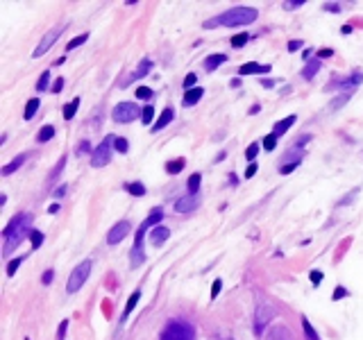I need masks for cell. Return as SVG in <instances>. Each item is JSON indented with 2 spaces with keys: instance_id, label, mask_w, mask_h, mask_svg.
<instances>
[{
  "instance_id": "obj_48",
  "label": "cell",
  "mask_w": 363,
  "mask_h": 340,
  "mask_svg": "<svg viewBox=\"0 0 363 340\" xmlns=\"http://www.w3.org/2000/svg\"><path fill=\"white\" fill-rule=\"evenodd\" d=\"M66 329H68V320H61L59 329H57V338H59V340H64V336H66Z\"/></svg>"
},
{
  "instance_id": "obj_45",
  "label": "cell",
  "mask_w": 363,
  "mask_h": 340,
  "mask_svg": "<svg viewBox=\"0 0 363 340\" xmlns=\"http://www.w3.org/2000/svg\"><path fill=\"white\" fill-rule=\"evenodd\" d=\"M347 295H350V292H347V288H343V286H338V288H336L334 290V295H331V300H340V297H347Z\"/></svg>"
},
{
  "instance_id": "obj_17",
  "label": "cell",
  "mask_w": 363,
  "mask_h": 340,
  "mask_svg": "<svg viewBox=\"0 0 363 340\" xmlns=\"http://www.w3.org/2000/svg\"><path fill=\"white\" fill-rule=\"evenodd\" d=\"M227 61V55H223V52H216V55H209L207 59H204V68L207 71H216L220 64H225Z\"/></svg>"
},
{
  "instance_id": "obj_53",
  "label": "cell",
  "mask_w": 363,
  "mask_h": 340,
  "mask_svg": "<svg viewBox=\"0 0 363 340\" xmlns=\"http://www.w3.org/2000/svg\"><path fill=\"white\" fill-rule=\"evenodd\" d=\"M356 193H359V188H354V191L350 193V197H345V200H340V202H338V207H343V204H350V202H352V200H354V197H356Z\"/></svg>"
},
{
  "instance_id": "obj_3",
  "label": "cell",
  "mask_w": 363,
  "mask_h": 340,
  "mask_svg": "<svg viewBox=\"0 0 363 340\" xmlns=\"http://www.w3.org/2000/svg\"><path fill=\"white\" fill-rule=\"evenodd\" d=\"M91 259L82 261L80 265H75L71 272V277H68V284H66V290L68 292H77L84 286V281L89 279V275H91Z\"/></svg>"
},
{
  "instance_id": "obj_25",
  "label": "cell",
  "mask_w": 363,
  "mask_h": 340,
  "mask_svg": "<svg viewBox=\"0 0 363 340\" xmlns=\"http://www.w3.org/2000/svg\"><path fill=\"white\" fill-rule=\"evenodd\" d=\"M125 191H127L130 195H134V197L145 195V186L141 184V182H130V184H125Z\"/></svg>"
},
{
  "instance_id": "obj_60",
  "label": "cell",
  "mask_w": 363,
  "mask_h": 340,
  "mask_svg": "<svg viewBox=\"0 0 363 340\" xmlns=\"http://www.w3.org/2000/svg\"><path fill=\"white\" fill-rule=\"evenodd\" d=\"M57 211H59V204H50L48 207V213H57Z\"/></svg>"
},
{
  "instance_id": "obj_27",
  "label": "cell",
  "mask_w": 363,
  "mask_h": 340,
  "mask_svg": "<svg viewBox=\"0 0 363 340\" xmlns=\"http://www.w3.org/2000/svg\"><path fill=\"white\" fill-rule=\"evenodd\" d=\"M55 139V127L52 125H44V127L39 129V134H36V141H41V143H46V141Z\"/></svg>"
},
{
  "instance_id": "obj_64",
  "label": "cell",
  "mask_w": 363,
  "mask_h": 340,
  "mask_svg": "<svg viewBox=\"0 0 363 340\" xmlns=\"http://www.w3.org/2000/svg\"><path fill=\"white\" fill-rule=\"evenodd\" d=\"M25 340H30V338H25Z\"/></svg>"
},
{
  "instance_id": "obj_62",
  "label": "cell",
  "mask_w": 363,
  "mask_h": 340,
  "mask_svg": "<svg viewBox=\"0 0 363 340\" xmlns=\"http://www.w3.org/2000/svg\"><path fill=\"white\" fill-rule=\"evenodd\" d=\"M302 57L309 61V57H311V48H307V50H304V52H302Z\"/></svg>"
},
{
  "instance_id": "obj_40",
  "label": "cell",
  "mask_w": 363,
  "mask_h": 340,
  "mask_svg": "<svg viewBox=\"0 0 363 340\" xmlns=\"http://www.w3.org/2000/svg\"><path fill=\"white\" fill-rule=\"evenodd\" d=\"M350 96H352V93H343V96H338V98H336V100L334 102H331V111H334V109H338V107H343V104L347 102V100H350Z\"/></svg>"
},
{
  "instance_id": "obj_50",
  "label": "cell",
  "mask_w": 363,
  "mask_h": 340,
  "mask_svg": "<svg viewBox=\"0 0 363 340\" xmlns=\"http://www.w3.org/2000/svg\"><path fill=\"white\" fill-rule=\"evenodd\" d=\"M325 9L331 12V14H338L340 12V5L338 3H325Z\"/></svg>"
},
{
  "instance_id": "obj_20",
  "label": "cell",
  "mask_w": 363,
  "mask_h": 340,
  "mask_svg": "<svg viewBox=\"0 0 363 340\" xmlns=\"http://www.w3.org/2000/svg\"><path fill=\"white\" fill-rule=\"evenodd\" d=\"M295 120H297L295 116H286L284 120H280V123L275 125V129H272V134H275V136H282V134H286L288 129H291V125L295 123Z\"/></svg>"
},
{
  "instance_id": "obj_10",
  "label": "cell",
  "mask_w": 363,
  "mask_h": 340,
  "mask_svg": "<svg viewBox=\"0 0 363 340\" xmlns=\"http://www.w3.org/2000/svg\"><path fill=\"white\" fill-rule=\"evenodd\" d=\"M61 32H64V30H61V28H52V30H48V32H46V36H44V39H41V43L36 46V50L32 52V57H34V59H36V57H41V55H46V52L50 50V46L55 43V41L61 36Z\"/></svg>"
},
{
  "instance_id": "obj_2",
  "label": "cell",
  "mask_w": 363,
  "mask_h": 340,
  "mask_svg": "<svg viewBox=\"0 0 363 340\" xmlns=\"http://www.w3.org/2000/svg\"><path fill=\"white\" fill-rule=\"evenodd\" d=\"M161 340H196V329L186 320H170L161 331Z\"/></svg>"
},
{
  "instance_id": "obj_1",
  "label": "cell",
  "mask_w": 363,
  "mask_h": 340,
  "mask_svg": "<svg viewBox=\"0 0 363 340\" xmlns=\"http://www.w3.org/2000/svg\"><path fill=\"white\" fill-rule=\"evenodd\" d=\"M259 12L252 7H234V9H227L223 12L220 16H216L213 20H207V28L211 25H227V28H236V25H250L254 23Z\"/></svg>"
},
{
  "instance_id": "obj_12",
  "label": "cell",
  "mask_w": 363,
  "mask_h": 340,
  "mask_svg": "<svg viewBox=\"0 0 363 340\" xmlns=\"http://www.w3.org/2000/svg\"><path fill=\"white\" fill-rule=\"evenodd\" d=\"M130 229H132V227H130V222H127V220L116 222L114 227L109 229V234H107V243H109V245H118L120 240H123V238L130 234Z\"/></svg>"
},
{
  "instance_id": "obj_46",
  "label": "cell",
  "mask_w": 363,
  "mask_h": 340,
  "mask_svg": "<svg viewBox=\"0 0 363 340\" xmlns=\"http://www.w3.org/2000/svg\"><path fill=\"white\" fill-rule=\"evenodd\" d=\"M223 290V281L220 279H216L213 281V286H211V300H216V297H218V292Z\"/></svg>"
},
{
  "instance_id": "obj_59",
  "label": "cell",
  "mask_w": 363,
  "mask_h": 340,
  "mask_svg": "<svg viewBox=\"0 0 363 340\" xmlns=\"http://www.w3.org/2000/svg\"><path fill=\"white\" fill-rule=\"evenodd\" d=\"M309 139H311V136H300V141H297V148H302V145H304V143H307V141H309Z\"/></svg>"
},
{
  "instance_id": "obj_6",
  "label": "cell",
  "mask_w": 363,
  "mask_h": 340,
  "mask_svg": "<svg viewBox=\"0 0 363 340\" xmlns=\"http://www.w3.org/2000/svg\"><path fill=\"white\" fill-rule=\"evenodd\" d=\"M139 107L134 102H118L112 111V118L116 123H132V120L139 118Z\"/></svg>"
},
{
  "instance_id": "obj_38",
  "label": "cell",
  "mask_w": 363,
  "mask_h": 340,
  "mask_svg": "<svg viewBox=\"0 0 363 340\" xmlns=\"http://www.w3.org/2000/svg\"><path fill=\"white\" fill-rule=\"evenodd\" d=\"M257 154H259V143H250L248 150H245V159H248V161H254Z\"/></svg>"
},
{
  "instance_id": "obj_49",
  "label": "cell",
  "mask_w": 363,
  "mask_h": 340,
  "mask_svg": "<svg viewBox=\"0 0 363 340\" xmlns=\"http://www.w3.org/2000/svg\"><path fill=\"white\" fill-rule=\"evenodd\" d=\"M302 5H304V0H291V3H284V9H297Z\"/></svg>"
},
{
  "instance_id": "obj_54",
  "label": "cell",
  "mask_w": 363,
  "mask_h": 340,
  "mask_svg": "<svg viewBox=\"0 0 363 340\" xmlns=\"http://www.w3.org/2000/svg\"><path fill=\"white\" fill-rule=\"evenodd\" d=\"M52 277H55V272H52V270H48V272H44V279H41V281H44V284L48 286L50 281H52Z\"/></svg>"
},
{
  "instance_id": "obj_14",
  "label": "cell",
  "mask_w": 363,
  "mask_h": 340,
  "mask_svg": "<svg viewBox=\"0 0 363 340\" xmlns=\"http://www.w3.org/2000/svg\"><path fill=\"white\" fill-rule=\"evenodd\" d=\"M266 340H295V338H293V333L288 331L286 327L277 324V327H272L270 331H268V338Z\"/></svg>"
},
{
  "instance_id": "obj_57",
  "label": "cell",
  "mask_w": 363,
  "mask_h": 340,
  "mask_svg": "<svg viewBox=\"0 0 363 340\" xmlns=\"http://www.w3.org/2000/svg\"><path fill=\"white\" fill-rule=\"evenodd\" d=\"M275 84H277L275 80H261V86L264 88H275Z\"/></svg>"
},
{
  "instance_id": "obj_23",
  "label": "cell",
  "mask_w": 363,
  "mask_h": 340,
  "mask_svg": "<svg viewBox=\"0 0 363 340\" xmlns=\"http://www.w3.org/2000/svg\"><path fill=\"white\" fill-rule=\"evenodd\" d=\"M318 71H320V59H311V61H309V66L302 71V77H304V80H313Z\"/></svg>"
},
{
  "instance_id": "obj_11",
  "label": "cell",
  "mask_w": 363,
  "mask_h": 340,
  "mask_svg": "<svg viewBox=\"0 0 363 340\" xmlns=\"http://www.w3.org/2000/svg\"><path fill=\"white\" fill-rule=\"evenodd\" d=\"M200 202H202L200 193H188V195H184V197H180V200L175 202V211H180V213L196 211V209L200 207Z\"/></svg>"
},
{
  "instance_id": "obj_9",
  "label": "cell",
  "mask_w": 363,
  "mask_h": 340,
  "mask_svg": "<svg viewBox=\"0 0 363 340\" xmlns=\"http://www.w3.org/2000/svg\"><path fill=\"white\" fill-rule=\"evenodd\" d=\"M30 222H32V216H30V213H18V216H14L12 220H9L7 227L3 229V236L9 238L12 234L23 232V229H30Z\"/></svg>"
},
{
  "instance_id": "obj_55",
  "label": "cell",
  "mask_w": 363,
  "mask_h": 340,
  "mask_svg": "<svg viewBox=\"0 0 363 340\" xmlns=\"http://www.w3.org/2000/svg\"><path fill=\"white\" fill-rule=\"evenodd\" d=\"M331 55H334V50H331V48H323V50L318 52L320 59H325V57H331Z\"/></svg>"
},
{
  "instance_id": "obj_37",
  "label": "cell",
  "mask_w": 363,
  "mask_h": 340,
  "mask_svg": "<svg viewBox=\"0 0 363 340\" xmlns=\"http://www.w3.org/2000/svg\"><path fill=\"white\" fill-rule=\"evenodd\" d=\"M264 148L268 150V152H272V150L277 148V136L275 134H268L266 139H264Z\"/></svg>"
},
{
  "instance_id": "obj_31",
  "label": "cell",
  "mask_w": 363,
  "mask_h": 340,
  "mask_svg": "<svg viewBox=\"0 0 363 340\" xmlns=\"http://www.w3.org/2000/svg\"><path fill=\"white\" fill-rule=\"evenodd\" d=\"M248 41H250V34L248 32H241V34H236L234 39H231V46H234V48H243Z\"/></svg>"
},
{
  "instance_id": "obj_35",
  "label": "cell",
  "mask_w": 363,
  "mask_h": 340,
  "mask_svg": "<svg viewBox=\"0 0 363 340\" xmlns=\"http://www.w3.org/2000/svg\"><path fill=\"white\" fill-rule=\"evenodd\" d=\"M87 39H89V34H80V36H75V39H71V41H68L66 50H73V48H77V46L87 43Z\"/></svg>"
},
{
  "instance_id": "obj_56",
  "label": "cell",
  "mask_w": 363,
  "mask_h": 340,
  "mask_svg": "<svg viewBox=\"0 0 363 340\" xmlns=\"http://www.w3.org/2000/svg\"><path fill=\"white\" fill-rule=\"evenodd\" d=\"M257 175V164H250L248 170H245V177H254Z\"/></svg>"
},
{
  "instance_id": "obj_43",
  "label": "cell",
  "mask_w": 363,
  "mask_h": 340,
  "mask_svg": "<svg viewBox=\"0 0 363 340\" xmlns=\"http://www.w3.org/2000/svg\"><path fill=\"white\" fill-rule=\"evenodd\" d=\"M30 240H32V245H34V247H41V245H44V234H41V232H36V229H34V232H32V236H30Z\"/></svg>"
},
{
  "instance_id": "obj_21",
  "label": "cell",
  "mask_w": 363,
  "mask_h": 340,
  "mask_svg": "<svg viewBox=\"0 0 363 340\" xmlns=\"http://www.w3.org/2000/svg\"><path fill=\"white\" fill-rule=\"evenodd\" d=\"M150 71H152V61H150V59H143V61H141V64H139V68H136V71H134V75L130 77V80H141V77H143V75H148Z\"/></svg>"
},
{
  "instance_id": "obj_61",
  "label": "cell",
  "mask_w": 363,
  "mask_h": 340,
  "mask_svg": "<svg viewBox=\"0 0 363 340\" xmlns=\"http://www.w3.org/2000/svg\"><path fill=\"white\" fill-rule=\"evenodd\" d=\"M340 32H343V34H352V25H343V28H340Z\"/></svg>"
},
{
  "instance_id": "obj_16",
  "label": "cell",
  "mask_w": 363,
  "mask_h": 340,
  "mask_svg": "<svg viewBox=\"0 0 363 340\" xmlns=\"http://www.w3.org/2000/svg\"><path fill=\"white\" fill-rule=\"evenodd\" d=\"M202 96H204V88L202 86H196V88H191V91L184 93L182 102L186 104V107H193L196 102H200V98H202Z\"/></svg>"
},
{
  "instance_id": "obj_36",
  "label": "cell",
  "mask_w": 363,
  "mask_h": 340,
  "mask_svg": "<svg viewBox=\"0 0 363 340\" xmlns=\"http://www.w3.org/2000/svg\"><path fill=\"white\" fill-rule=\"evenodd\" d=\"M20 263H23V256H18V259L9 261V265H7V277H14V275H16V270H18Z\"/></svg>"
},
{
  "instance_id": "obj_44",
  "label": "cell",
  "mask_w": 363,
  "mask_h": 340,
  "mask_svg": "<svg viewBox=\"0 0 363 340\" xmlns=\"http://www.w3.org/2000/svg\"><path fill=\"white\" fill-rule=\"evenodd\" d=\"M64 166H66V156H61V159H59V164H57V168L50 172V177H52V179H55V177H59V172L64 170Z\"/></svg>"
},
{
  "instance_id": "obj_63",
  "label": "cell",
  "mask_w": 363,
  "mask_h": 340,
  "mask_svg": "<svg viewBox=\"0 0 363 340\" xmlns=\"http://www.w3.org/2000/svg\"><path fill=\"white\" fill-rule=\"evenodd\" d=\"M211 340H231V338H211Z\"/></svg>"
},
{
  "instance_id": "obj_42",
  "label": "cell",
  "mask_w": 363,
  "mask_h": 340,
  "mask_svg": "<svg viewBox=\"0 0 363 340\" xmlns=\"http://www.w3.org/2000/svg\"><path fill=\"white\" fill-rule=\"evenodd\" d=\"M141 261H145V254L141 252V247H134V250H132V263L139 265Z\"/></svg>"
},
{
  "instance_id": "obj_18",
  "label": "cell",
  "mask_w": 363,
  "mask_h": 340,
  "mask_svg": "<svg viewBox=\"0 0 363 340\" xmlns=\"http://www.w3.org/2000/svg\"><path fill=\"white\" fill-rule=\"evenodd\" d=\"M173 120V109L170 107H166L164 111H161V116H159V120H157L155 125H152V132H159V129H164L168 123Z\"/></svg>"
},
{
  "instance_id": "obj_47",
  "label": "cell",
  "mask_w": 363,
  "mask_h": 340,
  "mask_svg": "<svg viewBox=\"0 0 363 340\" xmlns=\"http://www.w3.org/2000/svg\"><path fill=\"white\" fill-rule=\"evenodd\" d=\"M309 277H311V284L313 286H318L320 281H323V272H320V270H311V275H309Z\"/></svg>"
},
{
  "instance_id": "obj_34",
  "label": "cell",
  "mask_w": 363,
  "mask_h": 340,
  "mask_svg": "<svg viewBox=\"0 0 363 340\" xmlns=\"http://www.w3.org/2000/svg\"><path fill=\"white\" fill-rule=\"evenodd\" d=\"M114 148L118 150V152H127V150H130V143H127V139H123V136H116V141H114Z\"/></svg>"
},
{
  "instance_id": "obj_26",
  "label": "cell",
  "mask_w": 363,
  "mask_h": 340,
  "mask_svg": "<svg viewBox=\"0 0 363 340\" xmlns=\"http://www.w3.org/2000/svg\"><path fill=\"white\" fill-rule=\"evenodd\" d=\"M141 300V292L139 290H134L132 295H130V300H127V306H125V311H123V320H127L130 318V313L134 311V306H136V302Z\"/></svg>"
},
{
  "instance_id": "obj_52",
  "label": "cell",
  "mask_w": 363,
  "mask_h": 340,
  "mask_svg": "<svg viewBox=\"0 0 363 340\" xmlns=\"http://www.w3.org/2000/svg\"><path fill=\"white\" fill-rule=\"evenodd\" d=\"M61 88H64V80H61V77H57L55 84H52V93H59Z\"/></svg>"
},
{
  "instance_id": "obj_5",
  "label": "cell",
  "mask_w": 363,
  "mask_h": 340,
  "mask_svg": "<svg viewBox=\"0 0 363 340\" xmlns=\"http://www.w3.org/2000/svg\"><path fill=\"white\" fill-rule=\"evenodd\" d=\"M114 141H116V136H107V139H104L102 143H100L98 148L91 152V166H93V168H102V166L109 164V159H112Z\"/></svg>"
},
{
  "instance_id": "obj_13",
  "label": "cell",
  "mask_w": 363,
  "mask_h": 340,
  "mask_svg": "<svg viewBox=\"0 0 363 340\" xmlns=\"http://www.w3.org/2000/svg\"><path fill=\"white\" fill-rule=\"evenodd\" d=\"M270 64H254V61H248V64L241 66V75H264V73H270Z\"/></svg>"
},
{
  "instance_id": "obj_32",
  "label": "cell",
  "mask_w": 363,
  "mask_h": 340,
  "mask_svg": "<svg viewBox=\"0 0 363 340\" xmlns=\"http://www.w3.org/2000/svg\"><path fill=\"white\" fill-rule=\"evenodd\" d=\"M141 118H143V125H150L152 118H155V109H152V104H145L143 111H141ZM155 125V123H152Z\"/></svg>"
},
{
  "instance_id": "obj_8",
  "label": "cell",
  "mask_w": 363,
  "mask_h": 340,
  "mask_svg": "<svg viewBox=\"0 0 363 340\" xmlns=\"http://www.w3.org/2000/svg\"><path fill=\"white\" fill-rule=\"evenodd\" d=\"M164 220V211L161 209H152V213L148 218H145L143 222H141V227L136 229V243H134V247H141V240H143V236H145V229H150V227H159V222Z\"/></svg>"
},
{
  "instance_id": "obj_24",
  "label": "cell",
  "mask_w": 363,
  "mask_h": 340,
  "mask_svg": "<svg viewBox=\"0 0 363 340\" xmlns=\"http://www.w3.org/2000/svg\"><path fill=\"white\" fill-rule=\"evenodd\" d=\"M77 109H80V98L66 102V107H64V120H73V116L77 114Z\"/></svg>"
},
{
  "instance_id": "obj_41",
  "label": "cell",
  "mask_w": 363,
  "mask_h": 340,
  "mask_svg": "<svg viewBox=\"0 0 363 340\" xmlns=\"http://www.w3.org/2000/svg\"><path fill=\"white\" fill-rule=\"evenodd\" d=\"M196 80H198V77H196V73H188V75H186V77H184V82H182V86H184V88H186V91H191V88H196V86H193V84H196Z\"/></svg>"
},
{
  "instance_id": "obj_4",
  "label": "cell",
  "mask_w": 363,
  "mask_h": 340,
  "mask_svg": "<svg viewBox=\"0 0 363 340\" xmlns=\"http://www.w3.org/2000/svg\"><path fill=\"white\" fill-rule=\"evenodd\" d=\"M277 318V308L270 304V302H259V306H257L254 311V333H264L266 324H270L272 320Z\"/></svg>"
},
{
  "instance_id": "obj_7",
  "label": "cell",
  "mask_w": 363,
  "mask_h": 340,
  "mask_svg": "<svg viewBox=\"0 0 363 340\" xmlns=\"http://www.w3.org/2000/svg\"><path fill=\"white\" fill-rule=\"evenodd\" d=\"M359 84H363V73H352V75L343 77V80L329 84L325 91H345V93H352V88H356Z\"/></svg>"
},
{
  "instance_id": "obj_29",
  "label": "cell",
  "mask_w": 363,
  "mask_h": 340,
  "mask_svg": "<svg viewBox=\"0 0 363 340\" xmlns=\"http://www.w3.org/2000/svg\"><path fill=\"white\" fill-rule=\"evenodd\" d=\"M302 329H304V336H307V340H320V336L315 333V329L311 327V322H309V318H302Z\"/></svg>"
},
{
  "instance_id": "obj_15",
  "label": "cell",
  "mask_w": 363,
  "mask_h": 340,
  "mask_svg": "<svg viewBox=\"0 0 363 340\" xmlns=\"http://www.w3.org/2000/svg\"><path fill=\"white\" fill-rule=\"evenodd\" d=\"M168 236H170V229L164 227V224H159V227L152 229L150 240H152V245H161V243H166V240H168Z\"/></svg>"
},
{
  "instance_id": "obj_58",
  "label": "cell",
  "mask_w": 363,
  "mask_h": 340,
  "mask_svg": "<svg viewBox=\"0 0 363 340\" xmlns=\"http://www.w3.org/2000/svg\"><path fill=\"white\" fill-rule=\"evenodd\" d=\"M55 195H57V197H64V195H66V184L57 188V191H55Z\"/></svg>"
},
{
  "instance_id": "obj_22",
  "label": "cell",
  "mask_w": 363,
  "mask_h": 340,
  "mask_svg": "<svg viewBox=\"0 0 363 340\" xmlns=\"http://www.w3.org/2000/svg\"><path fill=\"white\" fill-rule=\"evenodd\" d=\"M184 166H186V161H184L182 156H180V159H173V161H168V164H166V172H168V175H177V172L184 170Z\"/></svg>"
},
{
  "instance_id": "obj_33",
  "label": "cell",
  "mask_w": 363,
  "mask_h": 340,
  "mask_svg": "<svg viewBox=\"0 0 363 340\" xmlns=\"http://www.w3.org/2000/svg\"><path fill=\"white\" fill-rule=\"evenodd\" d=\"M48 82H50V73L44 71L39 77V82H36V91H46V88H48Z\"/></svg>"
},
{
  "instance_id": "obj_28",
  "label": "cell",
  "mask_w": 363,
  "mask_h": 340,
  "mask_svg": "<svg viewBox=\"0 0 363 340\" xmlns=\"http://www.w3.org/2000/svg\"><path fill=\"white\" fill-rule=\"evenodd\" d=\"M39 102H41L39 98H32V100H28V107H25V114H23V118H25V120H30L36 111H39Z\"/></svg>"
},
{
  "instance_id": "obj_19",
  "label": "cell",
  "mask_w": 363,
  "mask_h": 340,
  "mask_svg": "<svg viewBox=\"0 0 363 340\" xmlns=\"http://www.w3.org/2000/svg\"><path fill=\"white\" fill-rule=\"evenodd\" d=\"M23 164H25V154H18L16 159H12V164L3 166V170H0V175H5V177H7V175H12V172H16V170H18V168H20V166H23Z\"/></svg>"
},
{
  "instance_id": "obj_51",
  "label": "cell",
  "mask_w": 363,
  "mask_h": 340,
  "mask_svg": "<svg viewBox=\"0 0 363 340\" xmlns=\"http://www.w3.org/2000/svg\"><path fill=\"white\" fill-rule=\"evenodd\" d=\"M302 41H300V39H295V41H291V43H288V52H297L300 48H302Z\"/></svg>"
},
{
  "instance_id": "obj_39",
  "label": "cell",
  "mask_w": 363,
  "mask_h": 340,
  "mask_svg": "<svg viewBox=\"0 0 363 340\" xmlns=\"http://www.w3.org/2000/svg\"><path fill=\"white\" fill-rule=\"evenodd\" d=\"M136 98H139V100H150V98H152V88L139 86V88H136Z\"/></svg>"
},
{
  "instance_id": "obj_30",
  "label": "cell",
  "mask_w": 363,
  "mask_h": 340,
  "mask_svg": "<svg viewBox=\"0 0 363 340\" xmlns=\"http://www.w3.org/2000/svg\"><path fill=\"white\" fill-rule=\"evenodd\" d=\"M200 184H202V175H200V172H196V175H191L188 177V191L191 193H198L200 191Z\"/></svg>"
}]
</instances>
